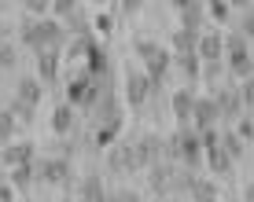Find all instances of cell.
<instances>
[{
  "mask_svg": "<svg viewBox=\"0 0 254 202\" xmlns=\"http://www.w3.org/2000/svg\"><path fill=\"white\" fill-rule=\"evenodd\" d=\"M162 158H177L188 169H195L199 158H203V144H199V129L195 125H181L177 136L162 140Z\"/></svg>",
  "mask_w": 254,
  "mask_h": 202,
  "instance_id": "obj_1",
  "label": "cell"
},
{
  "mask_svg": "<svg viewBox=\"0 0 254 202\" xmlns=\"http://www.w3.org/2000/svg\"><path fill=\"white\" fill-rule=\"evenodd\" d=\"M19 41L26 48L41 51V48H59L66 41V33H63V26H59L56 19H30V22H22Z\"/></svg>",
  "mask_w": 254,
  "mask_h": 202,
  "instance_id": "obj_2",
  "label": "cell"
},
{
  "mask_svg": "<svg viewBox=\"0 0 254 202\" xmlns=\"http://www.w3.org/2000/svg\"><path fill=\"white\" fill-rule=\"evenodd\" d=\"M129 151H133V162H136V169H147V165H155V162H162V136H140L136 144H129Z\"/></svg>",
  "mask_w": 254,
  "mask_h": 202,
  "instance_id": "obj_3",
  "label": "cell"
},
{
  "mask_svg": "<svg viewBox=\"0 0 254 202\" xmlns=\"http://www.w3.org/2000/svg\"><path fill=\"white\" fill-rule=\"evenodd\" d=\"M33 177H37V184H70V162L66 158H45V162L33 165Z\"/></svg>",
  "mask_w": 254,
  "mask_h": 202,
  "instance_id": "obj_4",
  "label": "cell"
},
{
  "mask_svg": "<svg viewBox=\"0 0 254 202\" xmlns=\"http://www.w3.org/2000/svg\"><path fill=\"white\" fill-rule=\"evenodd\" d=\"M221 121V114H217V103L214 96H195V107H191V125L195 129H210Z\"/></svg>",
  "mask_w": 254,
  "mask_h": 202,
  "instance_id": "obj_5",
  "label": "cell"
},
{
  "mask_svg": "<svg viewBox=\"0 0 254 202\" xmlns=\"http://www.w3.org/2000/svg\"><path fill=\"white\" fill-rule=\"evenodd\" d=\"M195 55L203 59V63H217V59H225V37H221V33H199Z\"/></svg>",
  "mask_w": 254,
  "mask_h": 202,
  "instance_id": "obj_6",
  "label": "cell"
},
{
  "mask_svg": "<svg viewBox=\"0 0 254 202\" xmlns=\"http://www.w3.org/2000/svg\"><path fill=\"white\" fill-rule=\"evenodd\" d=\"M151 92H155V85L147 81V74H129L126 77V100L133 103V107H144Z\"/></svg>",
  "mask_w": 254,
  "mask_h": 202,
  "instance_id": "obj_7",
  "label": "cell"
},
{
  "mask_svg": "<svg viewBox=\"0 0 254 202\" xmlns=\"http://www.w3.org/2000/svg\"><path fill=\"white\" fill-rule=\"evenodd\" d=\"M214 103H217V114H221L225 121H236L243 114V100H240V89H221L214 96Z\"/></svg>",
  "mask_w": 254,
  "mask_h": 202,
  "instance_id": "obj_8",
  "label": "cell"
},
{
  "mask_svg": "<svg viewBox=\"0 0 254 202\" xmlns=\"http://www.w3.org/2000/svg\"><path fill=\"white\" fill-rule=\"evenodd\" d=\"M191 107H195V92L191 89H177L170 96V110H173V118H177L181 125H191Z\"/></svg>",
  "mask_w": 254,
  "mask_h": 202,
  "instance_id": "obj_9",
  "label": "cell"
},
{
  "mask_svg": "<svg viewBox=\"0 0 254 202\" xmlns=\"http://www.w3.org/2000/svg\"><path fill=\"white\" fill-rule=\"evenodd\" d=\"M229 51V70L236 77H251V70H254V55H251V48L247 45H236V48H225Z\"/></svg>",
  "mask_w": 254,
  "mask_h": 202,
  "instance_id": "obj_10",
  "label": "cell"
},
{
  "mask_svg": "<svg viewBox=\"0 0 254 202\" xmlns=\"http://www.w3.org/2000/svg\"><path fill=\"white\" fill-rule=\"evenodd\" d=\"M37 77L48 81V85L59 77V48H41L37 51Z\"/></svg>",
  "mask_w": 254,
  "mask_h": 202,
  "instance_id": "obj_11",
  "label": "cell"
},
{
  "mask_svg": "<svg viewBox=\"0 0 254 202\" xmlns=\"http://www.w3.org/2000/svg\"><path fill=\"white\" fill-rule=\"evenodd\" d=\"M107 169H111V173H136V162H133V151H129V144L111 147V154H107Z\"/></svg>",
  "mask_w": 254,
  "mask_h": 202,
  "instance_id": "obj_12",
  "label": "cell"
},
{
  "mask_svg": "<svg viewBox=\"0 0 254 202\" xmlns=\"http://www.w3.org/2000/svg\"><path fill=\"white\" fill-rule=\"evenodd\" d=\"M41 96H45V89H41V77H19V85H15V100L37 107Z\"/></svg>",
  "mask_w": 254,
  "mask_h": 202,
  "instance_id": "obj_13",
  "label": "cell"
},
{
  "mask_svg": "<svg viewBox=\"0 0 254 202\" xmlns=\"http://www.w3.org/2000/svg\"><path fill=\"white\" fill-rule=\"evenodd\" d=\"M96 100V89L89 77H74V81L66 85V103L74 107V103H92Z\"/></svg>",
  "mask_w": 254,
  "mask_h": 202,
  "instance_id": "obj_14",
  "label": "cell"
},
{
  "mask_svg": "<svg viewBox=\"0 0 254 202\" xmlns=\"http://www.w3.org/2000/svg\"><path fill=\"white\" fill-rule=\"evenodd\" d=\"M203 151H206V162H210V169H214L217 173V177H229V173H232V158L229 154H225V147L221 144H210V147H203Z\"/></svg>",
  "mask_w": 254,
  "mask_h": 202,
  "instance_id": "obj_15",
  "label": "cell"
},
{
  "mask_svg": "<svg viewBox=\"0 0 254 202\" xmlns=\"http://www.w3.org/2000/svg\"><path fill=\"white\" fill-rule=\"evenodd\" d=\"M144 63H147V81L159 89V85L166 81V70H170V55H166V48H159L151 59H144Z\"/></svg>",
  "mask_w": 254,
  "mask_h": 202,
  "instance_id": "obj_16",
  "label": "cell"
},
{
  "mask_svg": "<svg viewBox=\"0 0 254 202\" xmlns=\"http://www.w3.org/2000/svg\"><path fill=\"white\" fill-rule=\"evenodd\" d=\"M7 165H22V162H33V144L30 140H19V144H7L4 151H0Z\"/></svg>",
  "mask_w": 254,
  "mask_h": 202,
  "instance_id": "obj_17",
  "label": "cell"
},
{
  "mask_svg": "<svg viewBox=\"0 0 254 202\" xmlns=\"http://www.w3.org/2000/svg\"><path fill=\"white\" fill-rule=\"evenodd\" d=\"M147 169H151V180H147V184H151V191H155V195H166V191L173 188V169H170V165H162V162L147 165Z\"/></svg>",
  "mask_w": 254,
  "mask_h": 202,
  "instance_id": "obj_18",
  "label": "cell"
},
{
  "mask_svg": "<svg viewBox=\"0 0 254 202\" xmlns=\"http://www.w3.org/2000/svg\"><path fill=\"white\" fill-rule=\"evenodd\" d=\"M217 144L225 147V154H229L232 162H240V158L247 154V140H240V136H236V129H225V133H221V140H217Z\"/></svg>",
  "mask_w": 254,
  "mask_h": 202,
  "instance_id": "obj_19",
  "label": "cell"
},
{
  "mask_svg": "<svg viewBox=\"0 0 254 202\" xmlns=\"http://www.w3.org/2000/svg\"><path fill=\"white\" fill-rule=\"evenodd\" d=\"M188 195L195 199V202H210V199H217V184L214 180H203V177H191Z\"/></svg>",
  "mask_w": 254,
  "mask_h": 202,
  "instance_id": "obj_20",
  "label": "cell"
},
{
  "mask_svg": "<svg viewBox=\"0 0 254 202\" xmlns=\"http://www.w3.org/2000/svg\"><path fill=\"white\" fill-rule=\"evenodd\" d=\"M103 195H107V188H103L100 177H85L81 180V202H100Z\"/></svg>",
  "mask_w": 254,
  "mask_h": 202,
  "instance_id": "obj_21",
  "label": "cell"
},
{
  "mask_svg": "<svg viewBox=\"0 0 254 202\" xmlns=\"http://www.w3.org/2000/svg\"><path fill=\"white\" fill-rule=\"evenodd\" d=\"M52 129H56V133H70V129H74V107H70V103L56 107V114H52Z\"/></svg>",
  "mask_w": 254,
  "mask_h": 202,
  "instance_id": "obj_22",
  "label": "cell"
},
{
  "mask_svg": "<svg viewBox=\"0 0 254 202\" xmlns=\"http://www.w3.org/2000/svg\"><path fill=\"white\" fill-rule=\"evenodd\" d=\"M173 59H177V66L185 70L188 77H199V74H203V59H199L195 51H177Z\"/></svg>",
  "mask_w": 254,
  "mask_h": 202,
  "instance_id": "obj_23",
  "label": "cell"
},
{
  "mask_svg": "<svg viewBox=\"0 0 254 202\" xmlns=\"http://www.w3.org/2000/svg\"><path fill=\"white\" fill-rule=\"evenodd\" d=\"M30 184H37V177H33V162L11 165V188H30Z\"/></svg>",
  "mask_w": 254,
  "mask_h": 202,
  "instance_id": "obj_24",
  "label": "cell"
},
{
  "mask_svg": "<svg viewBox=\"0 0 254 202\" xmlns=\"http://www.w3.org/2000/svg\"><path fill=\"white\" fill-rule=\"evenodd\" d=\"M195 41H199V33L181 26V30L173 33V51H195Z\"/></svg>",
  "mask_w": 254,
  "mask_h": 202,
  "instance_id": "obj_25",
  "label": "cell"
},
{
  "mask_svg": "<svg viewBox=\"0 0 254 202\" xmlns=\"http://www.w3.org/2000/svg\"><path fill=\"white\" fill-rule=\"evenodd\" d=\"M19 66V48L11 41H0V70H15Z\"/></svg>",
  "mask_w": 254,
  "mask_h": 202,
  "instance_id": "obj_26",
  "label": "cell"
},
{
  "mask_svg": "<svg viewBox=\"0 0 254 202\" xmlns=\"http://www.w3.org/2000/svg\"><path fill=\"white\" fill-rule=\"evenodd\" d=\"M181 22H185V30H199V26H203V7H185V11H181Z\"/></svg>",
  "mask_w": 254,
  "mask_h": 202,
  "instance_id": "obj_27",
  "label": "cell"
},
{
  "mask_svg": "<svg viewBox=\"0 0 254 202\" xmlns=\"http://www.w3.org/2000/svg\"><path fill=\"white\" fill-rule=\"evenodd\" d=\"M15 125H19V121H15V114H11V110H0V140H4V144L15 136Z\"/></svg>",
  "mask_w": 254,
  "mask_h": 202,
  "instance_id": "obj_28",
  "label": "cell"
},
{
  "mask_svg": "<svg viewBox=\"0 0 254 202\" xmlns=\"http://www.w3.org/2000/svg\"><path fill=\"white\" fill-rule=\"evenodd\" d=\"M7 110L15 114V121H33V110H37V107H30V103H22V100H11Z\"/></svg>",
  "mask_w": 254,
  "mask_h": 202,
  "instance_id": "obj_29",
  "label": "cell"
},
{
  "mask_svg": "<svg viewBox=\"0 0 254 202\" xmlns=\"http://www.w3.org/2000/svg\"><path fill=\"white\" fill-rule=\"evenodd\" d=\"M52 7H56V15H63V19H77V4L74 0H52Z\"/></svg>",
  "mask_w": 254,
  "mask_h": 202,
  "instance_id": "obj_30",
  "label": "cell"
},
{
  "mask_svg": "<svg viewBox=\"0 0 254 202\" xmlns=\"http://www.w3.org/2000/svg\"><path fill=\"white\" fill-rule=\"evenodd\" d=\"M133 51L140 59H151L155 51H159V45H155V41H133Z\"/></svg>",
  "mask_w": 254,
  "mask_h": 202,
  "instance_id": "obj_31",
  "label": "cell"
},
{
  "mask_svg": "<svg viewBox=\"0 0 254 202\" xmlns=\"http://www.w3.org/2000/svg\"><path fill=\"white\" fill-rule=\"evenodd\" d=\"M240 100H243V107H254V77H243V85H240Z\"/></svg>",
  "mask_w": 254,
  "mask_h": 202,
  "instance_id": "obj_32",
  "label": "cell"
},
{
  "mask_svg": "<svg viewBox=\"0 0 254 202\" xmlns=\"http://www.w3.org/2000/svg\"><path fill=\"white\" fill-rule=\"evenodd\" d=\"M236 136L251 144V140H254V121H251V118H240V125H236Z\"/></svg>",
  "mask_w": 254,
  "mask_h": 202,
  "instance_id": "obj_33",
  "label": "cell"
},
{
  "mask_svg": "<svg viewBox=\"0 0 254 202\" xmlns=\"http://www.w3.org/2000/svg\"><path fill=\"white\" fill-rule=\"evenodd\" d=\"M240 30H243V37H254V4L243 11V22H240Z\"/></svg>",
  "mask_w": 254,
  "mask_h": 202,
  "instance_id": "obj_34",
  "label": "cell"
},
{
  "mask_svg": "<svg viewBox=\"0 0 254 202\" xmlns=\"http://www.w3.org/2000/svg\"><path fill=\"white\" fill-rule=\"evenodd\" d=\"M210 15H214L217 22H225L229 19V4H225V0H214V4H210Z\"/></svg>",
  "mask_w": 254,
  "mask_h": 202,
  "instance_id": "obj_35",
  "label": "cell"
},
{
  "mask_svg": "<svg viewBox=\"0 0 254 202\" xmlns=\"http://www.w3.org/2000/svg\"><path fill=\"white\" fill-rule=\"evenodd\" d=\"M199 77H206V81H217V77H221V59H217V63H206V70Z\"/></svg>",
  "mask_w": 254,
  "mask_h": 202,
  "instance_id": "obj_36",
  "label": "cell"
},
{
  "mask_svg": "<svg viewBox=\"0 0 254 202\" xmlns=\"http://www.w3.org/2000/svg\"><path fill=\"white\" fill-rule=\"evenodd\" d=\"M26 7H30L33 15H48V0H26Z\"/></svg>",
  "mask_w": 254,
  "mask_h": 202,
  "instance_id": "obj_37",
  "label": "cell"
},
{
  "mask_svg": "<svg viewBox=\"0 0 254 202\" xmlns=\"http://www.w3.org/2000/svg\"><path fill=\"white\" fill-rule=\"evenodd\" d=\"M111 199H115V202H140L136 191H111Z\"/></svg>",
  "mask_w": 254,
  "mask_h": 202,
  "instance_id": "obj_38",
  "label": "cell"
},
{
  "mask_svg": "<svg viewBox=\"0 0 254 202\" xmlns=\"http://www.w3.org/2000/svg\"><path fill=\"white\" fill-rule=\"evenodd\" d=\"M140 7H144V0H122V11L126 15H136Z\"/></svg>",
  "mask_w": 254,
  "mask_h": 202,
  "instance_id": "obj_39",
  "label": "cell"
},
{
  "mask_svg": "<svg viewBox=\"0 0 254 202\" xmlns=\"http://www.w3.org/2000/svg\"><path fill=\"white\" fill-rule=\"evenodd\" d=\"M0 202H15V191H11V184H0Z\"/></svg>",
  "mask_w": 254,
  "mask_h": 202,
  "instance_id": "obj_40",
  "label": "cell"
},
{
  "mask_svg": "<svg viewBox=\"0 0 254 202\" xmlns=\"http://www.w3.org/2000/svg\"><path fill=\"white\" fill-rule=\"evenodd\" d=\"M225 4H229V7H243V11H247V7L254 4V0H225Z\"/></svg>",
  "mask_w": 254,
  "mask_h": 202,
  "instance_id": "obj_41",
  "label": "cell"
},
{
  "mask_svg": "<svg viewBox=\"0 0 254 202\" xmlns=\"http://www.w3.org/2000/svg\"><path fill=\"white\" fill-rule=\"evenodd\" d=\"M243 202H254V184H247V188H243Z\"/></svg>",
  "mask_w": 254,
  "mask_h": 202,
  "instance_id": "obj_42",
  "label": "cell"
},
{
  "mask_svg": "<svg viewBox=\"0 0 254 202\" xmlns=\"http://www.w3.org/2000/svg\"><path fill=\"white\" fill-rule=\"evenodd\" d=\"M173 4H177V7H181V11H185V7H195V4H199V0H173Z\"/></svg>",
  "mask_w": 254,
  "mask_h": 202,
  "instance_id": "obj_43",
  "label": "cell"
},
{
  "mask_svg": "<svg viewBox=\"0 0 254 202\" xmlns=\"http://www.w3.org/2000/svg\"><path fill=\"white\" fill-rule=\"evenodd\" d=\"M59 202H74V199H59Z\"/></svg>",
  "mask_w": 254,
  "mask_h": 202,
  "instance_id": "obj_44",
  "label": "cell"
},
{
  "mask_svg": "<svg viewBox=\"0 0 254 202\" xmlns=\"http://www.w3.org/2000/svg\"><path fill=\"white\" fill-rule=\"evenodd\" d=\"M206 4H214V0H206Z\"/></svg>",
  "mask_w": 254,
  "mask_h": 202,
  "instance_id": "obj_45",
  "label": "cell"
},
{
  "mask_svg": "<svg viewBox=\"0 0 254 202\" xmlns=\"http://www.w3.org/2000/svg\"><path fill=\"white\" fill-rule=\"evenodd\" d=\"M210 202H217V199H210Z\"/></svg>",
  "mask_w": 254,
  "mask_h": 202,
  "instance_id": "obj_46",
  "label": "cell"
},
{
  "mask_svg": "<svg viewBox=\"0 0 254 202\" xmlns=\"http://www.w3.org/2000/svg\"><path fill=\"white\" fill-rule=\"evenodd\" d=\"M251 77H254V70H251Z\"/></svg>",
  "mask_w": 254,
  "mask_h": 202,
  "instance_id": "obj_47",
  "label": "cell"
}]
</instances>
